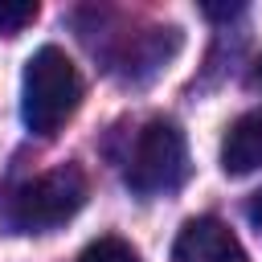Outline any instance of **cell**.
Returning <instances> with one entry per match:
<instances>
[{"label":"cell","mask_w":262,"mask_h":262,"mask_svg":"<svg viewBox=\"0 0 262 262\" xmlns=\"http://www.w3.org/2000/svg\"><path fill=\"white\" fill-rule=\"evenodd\" d=\"M82 102V78L78 66L57 49L41 45L25 61V86H20V119L33 135H57L66 119Z\"/></svg>","instance_id":"1"},{"label":"cell","mask_w":262,"mask_h":262,"mask_svg":"<svg viewBox=\"0 0 262 262\" xmlns=\"http://www.w3.org/2000/svg\"><path fill=\"white\" fill-rule=\"evenodd\" d=\"M82 205H86V176H82V168L61 164V168L41 172V176L25 180L20 188H12L4 217L12 229L45 233V229L66 225Z\"/></svg>","instance_id":"2"},{"label":"cell","mask_w":262,"mask_h":262,"mask_svg":"<svg viewBox=\"0 0 262 262\" xmlns=\"http://www.w3.org/2000/svg\"><path fill=\"white\" fill-rule=\"evenodd\" d=\"M188 176V147L172 119H151L135 135L131 160H127V184L143 196L176 192Z\"/></svg>","instance_id":"3"},{"label":"cell","mask_w":262,"mask_h":262,"mask_svg":"<svg viewBox=\"0 0 262 262\" xmlns=\"http://www.w3.org/2000/svg\"><path fill=\"white\" fill-rule=\"evenodd\" d=\"M172 262H250V258L242 242L229 233V225H221L217 217H192L176 233Z\"/></svg>","instance_id":"4"},{"label":"cell","mask_w":262,"mask_h":262,"mask_svg":"<svg viewBox=\"0 0 262 262\" xmlns=\"http://www.w3.org/2000/svg\"><path fill=\"white\" fill-rule=\"evenodd\" d=\"M221 168L229 176H246L262 168V115H242L229 123L221 139Z\"/></svg>","instance_id":"5"},{"label":"cell","mask_w":262,"mask_h":262,"mask_svg":"<svg viewBox=\"0 0 262 262\" xmlns=\"http://www.w3.org/2000/svg\"><path fill=\"white\" fill-rule=\"evenodd\" d=\"M78 262H139V254H135V246L123 242V237H98V242H90V246L82 250Z\"/></svg>","instance_id":"6"},{"label":"cell","mask_w":262,"mask_h":262,"mask_svg":"<svg viewBox=\"0 0 262 262\" xmlns=\"http://www.w3.org/2000/svg\"><path fill=\"white\" fill-rule=\"evenodd\" d=\"M33 20H37V4H33V0H0V33H4V37L20 33V29L33 25Z\"/></svg>","instance_id":"7"},{"label":"cell","mask_w":262,"mask_h":262,"mask_svg":"<svg viewBox=\"0 0 262 262\" xmlns=\"http://www.w3.org/2000/svg\"><path fill=\"white\" fill-rule=\"evenodd\" d=\"M246 213H250V221L262 229V192H254V196H250V209H246Z\"/></svg>","instance_id":"8"},{"label":"cell","mask_w":262,"mask_h":262,"mask_svg":"<svg viewBox=\"0 0 262 262\" xmlns=\"http://www.w3.org/2000/svg\"><path fill=\"white\" fill-rule=\"evenodd\" d=\"M258 78H262V61H258Z\"/></svg>","instance_id":"9"}]
</instances>
